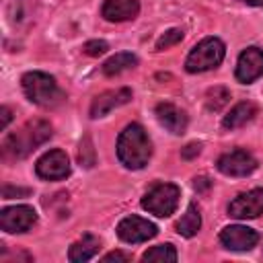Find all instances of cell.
<instances>
[{
    "label": "cell",
    "mask_w": 263,
    "mask_h": 263,
    "mask_svg": "<svg viewBox=\"0 0 263 263\" xmlns=\"http://www.w3.org/2000/svg\"><path fill=\"white\" fill-rule=\"evenodd\" d=\"M152 156V142L140 123H129L117 138V158L125 168L140 171Z\"/></svg>",
    "instance_id": "7a4b0ae2"
},
{
    "label": "cell",
    "mask_w": 263,
    "mask_h": 263,
    "mask_svg": "<svg viewBox=\"0 0 263 263\" xmlns=\"http://www.w3.org/2000/svg\"><path fill=\"white\" fill-rule=\"evenodd\" d=\"M263 214V189H251L247 193L236 195L228 203V216L236 220H247V218H257Z\"/></svg>",
    "instance_id": "8fae6325"
},
{
    "label": "cell",
    "mask_w": 263,
    "mask_h": 263,
    "mask_svg": "<svg viewBox=\"0 0 263 263\" xmlns=\"http://www.w3.org/2000/svg\"><path fill=\"white\" fill-rule=\"evenodd\" d=\"M35 173L39 179L45 181H62L70 175V160L68 154L60 148H53L45 152L37 162H35Z\"/></svg>",
    "instance_id": "ba28073f"
},
{
    "label": "cell",
    "mask_w": 263,
    "mask_h": 263,
    "mask_svg": "<svg viewBox=\"0 0 263 263\" xmlns=\"http://www.w3.org/2000/svg\"><path fill=\"white\" fill-rule=\"evenodd\" d=\"M103 261H105V263H109V261H121V263H127V261H129V255H125V253H121V251H113V253H107V255L103 257Z\"/></svg>",
    "instance_id": "4316f807"
},
{
    "label": "cell",
    "mask_w": 263,
    "mask_h": 263,
    "mask_svg": "<svg viewBox=\"0 0 263 263\" xmlns=\"http://www.w3.org/2000/svg\"><path fill=\"white\" fill-rule=\"evenodd\" d=\"M199 152H201V144H199V142H191V144H187L185 148H181V158L191 160V158H195Z\"/></svg>",
    "instance_id": "d4e9b609"
},
{
    "label": "cell",
    "mask_w": 263,
    "mask_h": 263,
    "mask_svg": "<svg viewBox=\"0 0 263 263\" xmlns=\"http://www.w3.org/2000/svg\"><path fill=\"white\" fill-rule=\"evenodd\" d=\"M230 101V90L224 88V86H214L205 92V107L210 111H222Z\"/></svg>",
    "instance_id": "44dd1931"
},
{
    "label": "cell",
    "mask_w": 263,
    "mask_h": 263,
    "mask_svg": "<svg viewBox=\"0 0 263 263\" xmlns=\"http://www.w3.org/2000/svg\"><path fill=\"white\" fill-rule=\"evenodd\" d=\"M23 84V92L25 97L39 105V107H58L66 101V95L64 90L58 86L55 78L45 74V72H39V70H33V72H27L21 80Z\"/></svg>",
    "instance_id": "3957f363"
},
{
    "label": "cell",
    "mask_w": 263,
    "mask_h": 263,
    "mask_svg": "<svg viewBox=\"0 0 263 263\" xmlns=\"http://www.w3.org/2000/svg\"><path fill=\"white\" fill-rule=\"evenodd\" d=\"M132 101V90L129 88H115V90H105L101 95H97L90 103V117L99 119L105 117L107 113H111L113 109L125 105Z\"/></svg>",
    "instance_id": "4fadbf2b"
},
{
    "label": "cell",
    "mask_w": 263,
    "mask_h": 263,
    "mask_svg": "<svg viewBox=\"0 0 263 263\" xmlns=\"http://www.w3.org/2000/svg\"><path fill=\"white\" fill-rule=\"evenodd\" d=\"M140 12V0H105L101 16L109 23H123L136 18Z\"/></svg>",
    "instance_id": "9a60e30c"
},
{
    "label": "cell",
    "mask_w": 263,
    "mask_h": 263,
    "mask_svg": "<svg viewBox=\"0 0 263 263\" xmlns=\"http://www.w3.org/2000/svg\"><path fill=\"white\" fill-rule=\"evenodd\" d=\"M181 39H183V31H181V29H168V31H164V33L158 37V41H156V51H164V49L177 45Z\"/></svg>",
    "instance_id": "7402d4cb"
},
{
    "label": "cell",
    "mask_w": 263,
    "mask_h": 263,
    "mask_svg": "<svg viewBox=\"0 0 263 263\" xmlns=\"http://www.w3.org/2000/svg\"><path fill=\"white\" fill-rule=\"evenodd\" d=\"M216 166L226 177H247V175H251L257 168V158L249 150L236 148V150L224 152L218 158Z\"/></svg>",
    "instance_id": "52a82bcc"
},
{
    "label": "cell",
    "mask_w": 263,
    "mask_h": 263,
    "mask_svg": "<svg viewBox=\"0 0 263 263\" xmlns=\"http://www.w3.org/2000/svg\"><path fill=\"white\" fill-rule=\"evenodd\" d=\"M107 49H109V43L103 41V39H90V41H86V43L82 45V51L88 53V55H92V58L103 55Z\"/></svg>",
    "instance_id": "cb8c5ba5"
},
{
    "label": "cell",
    "mask_w": 263,
    "mask_h": 263,
    "mask_svg": "<svg viewBox=\"0 0 263 263\" xmlns=\"http://www.w3.org/2000/svg\"><path fill=\"white\" fill-rule=\"evenodd\" d=\"M78 160H80V164H84V166H92V164H95V148H92L90 138H84V140H82L80 152H78Z\"/></svg>",
    "instance_id": "603a6c76"
},
{
    "label": "cell",
    "mask_w": 263,
    "mask_h": 263,
    "mask_svg": "<svg viewBox=\"0 0 263 263\" xmlns=\"http://www.w3.org/2000/svg\"><path fill=\"white\" fill-rule=\"evenodd\" d=\"M136 66H138V58L132 51H119L103 64V74L105 76H117V74H121L129 68H136Z\"/></svg>",
    "instance_id": "d6986e66"
},
{
    "label": "cell",
    "mask_w": 263,
    "mask_h": 263,
    "mask_svg": "<svg viewBox=\"0 0 263 263\" xmlns=\"http://www.w3.org/2000/svg\"><path fill=\"white\" fill-rule=\"evenodd\" d=\"M193 187H195V191H205V189L210 187V179H205V177H195V179H193Z\"/></svg>",
    "instance_id": "83f0119b"
},
{
    "label": "cell",
    "mask_w": 263,
    "mask_h": 263,
    "mask_svg": "<svg viewBox=\"0 0 263 263\" xmlns=\"http://www.w3.org/2000/svg\"><path fill=\"white\" fill-rule=\"evenodd\" d=\"M31 191L29 189H21V187H12V185H4L2 189V197L4 199H10V197H16V195H29Z\"/></svg>",
    "instance_id": "484cf974"
},
{
    "label": "cell",
    "mask_w": 263,
    "mask_h": 263,
    "mask_svg": "<svg viewBox=\"0 0 263 263\" xmlns=\"http://www.w3.org/2000/svg\"><path fill=\"white\" fill-rule=\"evenodd\" d=\"M156 232H158L156 224L142 216H127L117 224V236L129 245L146 242L148 238H154Z\"/></svg>",
    "instance_id": "9c48e42d"
},
{
    "label": "cell",
    "mask_w": 263,
    "mask_h": 263,
    "mask_svg": "<svg viewBox=\"0 0 263 263\" xmlns=\"http://www.w3.org/2000/svg\"><path fill=\"white\" fill-rule=\"evenodd\" d=\"M179 197H181V189L177 185L156 183L144 193L142 208L158 218H168L171 214H175V210L179 205Z\"/></svg>",
    "instance_id": "5b68a950"
},
{
    "label": "cell",
    "mask_w": 263,
    "mask_h": 263,
    "mask_svg": "<svg viewBox=\"0 0 263 263\" xmlns=\"http://www.w3.org/2000/svg\"><path fill=\"white\" fill-rule=\"evenodd\" d=\"M154 115H156L158 123L164 129H168L171 134L181 136L187 129V123H189L187 113L183 109H179L177 105H173V103H158L156 109H154Z\"/></svg>",
    "instance_id": "5bb4252c"
},
{
    "label": "cell",
    "mask_w": 263,
    "mask_h": 263,
    "mask_svg": "<svg viewBox=\"0 0 263 263\" xmlns=\"http://www.w3.org/2000/svg\"><path fill=\"white\" fill-rule=\"evenodd\" d=\"M234 76L242 84H251L257 78H261L263 76V49H259L255 45L242 49L238 55V62H236Z\"/></svg>",
    "instance_id": "30bf717a"
},
{
    "label": "cell",
    "mask_w": 263,
    "mask_h": 263,
    "mask_svg": "<svg viewBox=\"0 0 263 263\" xmlns=\"http://www.w3.org/2000/svg\"><path fill=\"white\" fill-rule=\"evenodd\" d=\"M142 261H160V263H173L177 261V251L173 245H156L152 249H148L142 255Z\"/></svg>",
    "instance_id": "ffe728a7"
},
{
    "label": "cell",
    "mask_w": 263,
    "mask_h": 263,
    "mask_svg": "<svg viewBox=\"0 0 263 263\" xmlns=\"http://www.w3.org/2000/svg\"><path fill=\"white\" fill-rule=\"evenodd\" d=\"M240 2H245V4H249V6H259V8H263V0H240Z\"/></svg>",
    "instance_id": "f546056e"
},
{
    "label": "cell",
    "mask_w": 263,
    "mask_h": 263,
    "mask_svg": "<svg viewBox=\"0 0 263 263\" xmlns=\"http://www.w3.org/2000/svg\"><path fill=\"white\" fill-rule=\"evenodd\" d=\"M224 55H226V45L222 43V39L205 37L197 45H193V49L189 51V55L185 60V70L191 74L214 70L222 64Z\"/></svg>",
    "instance_id": "277c9868"
},
{
    "label": "cell",
    "mask_w": 263,
    "mask_h": 263,
    "mask_svg": "<svg viewBox=\"0 0 263 263\" xmlns=\"http://www.w3.org/2000/svg\"><path fill=\"white\" fill-rule=\"evenodd\" d=\"M255 115H257V105L251 103V101H242V103L234 105V107L224 115L222 125H224V129H236V127L247 125Z\"/></svg>",
    "instance_id": "2e32d148"
},
{
    "label": "cell",
    "mask_w": 263,
    "mask_h": 263,
    "mask_svg": "<svg viewBox=\"0 0 263 263\" xmlns=\"http://www.w3.org/2000/svg\"><path fill=\"white\" fill-rule=\"evenodd\" d=\"M101 249V240L95 234H84L82 238H78L70 251H68V259L72 263H84L88 259H92Z\"/></svg>",
    "instance_id": "e0dca14e"
},
{
    "label": "cell",
    "mask_w": 263,
    "mask_h": 263,
    "mask_svg": "<svg viewBox=\"0 0 263 263\" xmlns=\"http://www.w3.org/2000/svg\"><path fill=\"white\" fill-rule=\"evenodd\" d=\"M51 134H53V129H51L49 121L31 119L2 140V158L4 160L25 158L33 150H37L41 144H45L51 138Z\"/></svg>",
    "instance_id": "6da1fadb"
},
{
    "label": "cell",
    "mask_w": 263,
    "mask_h": 263,
    "mask_svg": "<svg viewBox=\"0 0 263 263\" xmlns=\"http://www.w3.org/2000/svg\"><path fill=\"white\" fill-rule=\"evenodd\" d=\"M0 115H2L0 129H6V125H8V123H10V119H12V113H10V109H8V107H2V109H0Z\"/></svg>",
    "instance_id": "f1b7e54d"
},
{
    "label": "cell",
    "mask_w": 263,
    "mask_h": 263,
    "mask_svg": "<svg viewBox=\"0 0 263 263\" xmlns=\"http://www.w3.org/2000/svg\"><path fill=\"white\" fill-rule=\"evenodd\" d=\"M35 222H37V212L25 203L10 205L0 212V228L8 234L29 232L35 226Z\"/></svg>",
    "instance_id": "8992f818"
},
{
    "label": "cell",
    "mask_w": 263,
    "mask_h": 263,
    "mask_svg": "<svg viewBox=\"0 0 263 263\" xmlns=\"http://www.w3.org/2000/svg\"><path fill=\"white\" fill-rule=\"evenodd\" d=\"M220 242L228 251H251L259 242V232L253 230V228H249V226L232 224V226L222 228Z\"/></svg>",
    "instance_id": "7c38bea8"
},
{
    "label": "cell",
    "mask_w": 263,
    "mask_h": 263,
    "mask_svg": "<svg viewBox=\"0 0 263 263\" xmlns=\"http://www.w3.org/2000/svg\"><path fill=\"white\" fill-rule=\"evenodd\" d=\"M199 228H201L199 208H197L195 203H189V205H187V210H185V214L181 216V220L175 224V230H177L181 236L191 238V236H195V234L199 232Z\"/></svg>",
    "instance_id": "ac0fdd59"
}]
</instances>
